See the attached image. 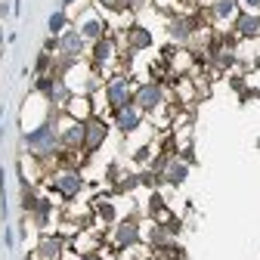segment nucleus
Listing matches in <instances>:
<instances>
[{"mask_svg": "<svg viewBox=\"0 0 260 260\" xmlns=\"http://www.w3.org/2000/svg\"><path fill=\"white\" fill-rule=\"evenodd\" d=\"M106 137H109V124L103 118H96V115L84 118V152H96L106 143Z\"/></svg>", "mask_w": 260, "mask_h": 260, "instance_id": "5", "label": "nucleus"}, {"mask_svg": "<svg viewBox=\"0 0 260 260\" xmlns=\"http://www.w3.org/2000/svg\"><path fill=\"white\" fill-rule=\"evenodd\" d=\"M65 28H69V16H65V10L50 13V19H47V31H50V35H53V38H59Z\"/></svg>", "mask_w": 260, "mask_h": 260, "instance_id": "18", "label": "nucleus"}, {"mask_svg": "<svg viewBox=\"0 0 260 260\" xmlns=\"http://www.w3.org/2000/svg\"><path fill=\"white\" fill-rule=\"evenodd\" d=\"M115 56V41L112 38H100L90 47V59H93V69H103V65Z\"/></svg>", "mask_w": 260, "mask_h": 260, "instance_id": "14", "label": "nucleus"}, {"mask_svg": "<svg viewBox=\"0 0 260 260\" xmlns=\"http://www.w3.org/2000/svg\"><path fill=\"white\" fill-rule=\"evenodd\" d=\"M140 239H143V233H140V223L137 220H121V223H115V230H112V245L115 248H134V245H140Z\"/></svg>", "mask_w": 260, "mask_h": 260, "instance_id": "6", "label": "nucleus"}, {"mask_svg": "<svg viewBox=\"0 0 260 260\" xmlns=\"http://www.w3.org/2000/svg\"><path fill=\"white\" fill-rule=\"evenodd\" d=\"M236 38L242 41H254L260 38V13H236Z\"/></svg>", "mask_w": 260, "mask_h": 260, "instance_id": "9", "label": "nucleus"}, {"mask_svg": "<svg viewBox=\"0 0 260 260\" xmlns=\"http://www.w3.org/2000/svg\"><path fill=\"white\" fill-rule=\"evenodd\" d=\"M7 13H10V4L4 0V4H0V16H7Z\"/></svg>", "mask_w": 260, "mask_h": 260, "instance_id": "25", "label": "nucleus"}, {"mask_svg": "<svg viewBox=\"0 0 260 260\" xmlns=\"http://www.w3.org/2000/svg\"><path fill=\"white\" fill-rule=\"evenodd\" d=\"M106 103H109V109H112V112L134 103V87H130V81H127L124 75L109 78V84H106Z\"/></svg>", "mask_w": 260, "mask_h": 260, "instance_id": "3", "label": "nucleus"}, {"mask_svg": "<svg viewBox=\"0 0 260 260\" xmlns=\"http://www.w3.org/2000/svg\"><path fill=\"white\" fill-rule=\"evenodd\" d=\"M62 251H65V242H62L59 236H44V239L38 242V248H35V257H38V260H59Z\"/></svg>", "mask_w": 260, "mask_h": 260, "instance_id": "13", "label": "nucleus"}, {"mask_svg": "<svg viewBox=\"0 0 260 260\" xmlns=\"http://www.w3.org/2000/svg\"><path fill=\"white\" fill-rule=\"evenodd\" d=\"M134 158H137V165H143V161H149V149H137V155H134Z\"/></svg>", "mask_w": 260, "mask_h": 260, "instance_id": "23", "label": "nucleus"}, {"mask_svg": "<svg viewBox=\"0 0 260 260\" xmlns=\"http://www.w3.org/2000/svg\"><path fill=\"white\" fill-rule=\"evenodd\" d=\"M134 106L143 112V115H152L158 112L161 106H165V87H161L158 81H146L134 90Z\"/></svg>", "mask_w": 260, "mask_h": 260, "instance_id": "2", "label": "nucleus"}, {"mask_svg": "<svg viewBox=\"0 0 260 260\" xmlns=\"http://www.w3.org/2000/svg\"><path fill=\"white\" fill-rule=\"evenodd\" d=\"M236 13H239V0H211V7H208V16L214 22L236 19Z\"/></svg>", "mask_w": 260, "mask_h": 260, "instance_id": "15", "label": "nucleus"}, {"mask_svg": "<svg viewBox=\"0 0 260 260\" xmlns=\"http://www.w3.org/2000/svg\"><path fill=\"white\" fill-rule=\"evenodd\" d=\"M96 214H100L103 223H115V217H118V211H115L112 202H96Z\"/></svg>", "mask_w": 260, "mask_h": 260, "instance_id": "19", "label": "nucleus"}, {"mask_svg": "<svg viewBox=\"0 0 260 260\" xmlns=\"http://www.w3.org/2000/svg\"><path fill=\"white\" fill-rule=\"evenodd\" d=\"M7 41V35H4V28H0V44H4Z\"/></svg>", "mask_w": 260, "mask_h": 260, "instance_id": "26", "label": "nucleus"}, {"mask_svg": "<svg viewBox=\"0 0 260 260\" xmlns=\"http://www.w3.org/2000/svg\"><path fill=\"white\" fill-rule=\"evenodd\" d=\"M84 50H87V41L81 38V31H78V28H72V25H69V28H65L62 35H59V53H62V56L78 59Z\"/></svg>", "mask_w": 260, "mask_h": 260, "instance_id": "8", "label": "nucleus"}, {"mask_svg": "<svg viewBox=\"0 0 260 260\" xmlns=\"http://www.w3.org/2000/svg\"><path fill=\"white\" fill-rule=\"evenodd\" d=\"M127 47L130 50H146V47H152V35H149V28H143V25H134L127 31Z\"/></svg>", "mask_w": 260, "mask_h": 260, "instance_id": "17", "label": "nucleus"}, {"mask_svg": "<svg viewBox=\"0 0 260 260\" xmlns=\"http://www.w3.org/2000/svg\"><path fill=\"white\" fill-rule=\"evenodd\" d=\"M25 149L35 155V158H50L59 152V127H56V115L44 118L35 130H28V134L22 137Z\"/></svg>", "mask_w": 260, "mask_h": 260, "instance_id": "1", "label": "nucleus"}, {"mask_svg": "<svg viewBox=\"0 0 260 260\" xmlns=\"http://www.w3.org/2000/svg\"><path fill=\"white\" fill-rule=\"evenodd\" d=\"M53 189L62 195V199H78L81 189H84V177L78 168H62L53 180Z\"/></svg>", "mask_w": 260, "mask_h": 260, "instance_id": "4", "label": "nucleus"}, {"mask_svg": "<svg viewBox=\"0 0 260 260\" xmlns=\"http://www.w3.org/2000/svg\"><path fill=\"white\" fill-rule=\"evenodd\" d=\"M168 31H171V38H174V41H189V38H192V31H195V22H192L189 16H177V19H171Z\"/></svg>", "mask_w": 260, "mask_h": 260, "instance_id": "16", "label": "nucleus"}, {"mask_svg": "<svg viewBox=\"0 0 260 260\" xmlns=\"http://www.w3.org/2000/svg\"><path fill=\"white\" fill-rule=\"evenodd\" d=\"M47 220H50V202L47 199H38V205H35V223L44 226Z\"/></svg>", "mask_w": 260, "mask_h": 260, "instance_id": "20", "label": "nucleus"}, {"mask_svg": "<svg viewBox=\"0 0 260 260\" xmlns=\"http://www.w3.org/2000/svg\"><path fill=\"white\" fill-rule=\"evenodd\" d=\"M186 177H189V161L186 158H171L168 168L161 171V183H168V186H183Z\"/></svg>", "mask_w": 260, "mask_h": 260, "instance_id": "11", "label": "nucleus"}, {"mask_svg": "<svg viewBox=\"0 0 260 260\" xmlns=\"http://www.w3.org/2000/svg\"><path fill=\"white\" fill-rule=\"evenodd\" d=\"M81 260H103V257H100V254H96V251H90V254H84Z\"/></svg>", "mask_w": 260, "mask_h": 260, "instance_id": "24", "label": "nucleus"}, {"mask_svg": "<svg viewBox=\"0 0 260 260\" xmlns=\"http://www.w3.org/2000/svg\"><path fill=\"white\" fill-rule=\"evenodd\" d=\"M59 149H65V152L84 149V121H72L65 130H59Z\"/></svg>", "mask_w": 260, "mask_h": 260, "instance_id": "10", "label": "nucleus"}, {"mask_svg": "<svg viewBox=\"0 0 260 260\" xmlns=\"http://www.w3.org/2000/svg\"><path fill=\"white\" fill-rule=\"evenodd\" d=\"M112 121H115V127L121 130V134H134V130H140V124H143V112L130 103L124 109H115L112 112Z\"/></svg>", "mask_w": 260, "mask_h": 260, "instance_id": "7", "label": "nucleus"}, {"mask_svg": "<svg viewBox=\"0 0 260 260\" xmlns=\"http://www.w3.org/2000/svg\"><path fill=\"white\" fill-rule=\"evenodd\" d=\"M75 4V0H62V7H72Z\"/></svg>", "mask_w": 260, "mask_h": 260, "instance_id": "27", "label": "nucleus"}, {"mask_svg": "<svg viewBox=\"0 0 260 260\" xmlns=\"http://www.w3.org/2000/svg\"><path fill=\"white\" fill-rule=\"evenodd\" d=\"M78 31H81V38H84L87 44H96L100 38H106V22H103L100 16H93V13H84Z\"/></svg>", "mask_w": 260, "mask_h": 260, "instance_id": "12", "label": "nucleus"}, {"mask_svg": "<svg viewBox=\"0 0 260 260\" xmlns=\"http://www.w3.org/2000/svg\"><path fill=\"white\" fill-rule=\"evenodd\" d=\"M242 7H245L248 13H260V0H242Z\"/></svg>", "mask_w": 260, "mask_h": 260, "instance_id": "22", "label": "nucleus"}, {"mask_svg": "<svg viewBox=\"0 0 260 260\" xmlns=\"http://www.w3.org/2000/svg\"><path fill=\"white\" fill-rule=\"evenodd\" d=\"M0 121H4V109H0Z\"/></svg>", "mask_w": 260, "mask_h": 260, "instance_id": "28", "label": "nucleus"}, {"mask_svg": "<svg viewBox=\"0 0 260 260\" xmlns=\"http://www.w3.org/2000/svg\"><path fill=\"white\" fill-rule=\"evenodd\" d=\"M4 245H7L10 251L16 248V239H13V230H10V226H7V230H4Z\"/></svg>", "mask_w": 260, "mask_h": 260, "instance_id": "21", "label": "nucleus"}]
</instances>
